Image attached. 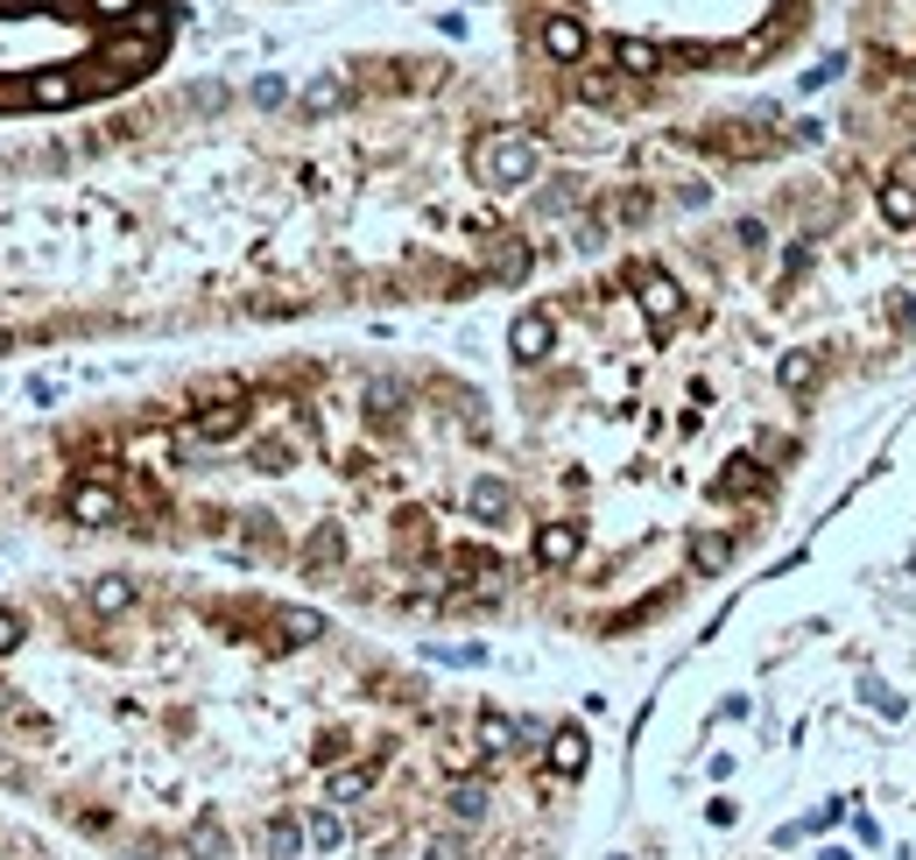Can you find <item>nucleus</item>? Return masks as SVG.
I'll return each instance as SVG.
<instances>
[{
	"mask_svg": "<svg viewBox=\"0 0 916 860\" xmlns=\"http://www.w3.org/2000/svg\"><path fill=\"white\" fill-rule=\"evenodd\" d=\"M903 523L853 586L916 600V508ZM853 635L832 649V685H810V734L783 740L797 783L761 804L747 860H916V614L860 606Z\"/></svg>",
	"mask_w": 916,
	"mask_h": 860,
	"instance_id": "obj_1",
	"label": "nucleus"
},
{
	"mask_svg": "<svg viewBox=\"0 0 916 860\" xmlns=\"http://www.w3.org/2000/svg\"><path fill=\"white\" fill-rule=\"evenodd\" d=\"M71 515H78L85 529H107L113 515H120V494L107 480H85V487H71Z\"/></svg>",
	"mask_w": 916,
	"mask_h": 860,
	"instance_id": "obj_2",
	"label": "nucleus"
},
{
	"mask_svg": "<svg viewBox=\"0 0 916 860\" xmlns=\"http://www.w3.org/2000/svg\"><path fill=\"white\" fill-rule=\"evenodd\" d=\"M544 50L558 57V64H578V57H585V28L572 22V14H550V22H544Z\"/></svg>",
	"mask_w": 916,
	"mask_h": 860,
	"instance_id": "obj_3",
	"label": "nucleus"
},
{
	"mask_svg": "<svg viewBox=\"0 0 916 860\" xmlns=\"http://www.w3.org/2000/svg\"><path fill=\"white\" fill-rule=\"evenodd\" d=\"M28 99H36V107H71V99H78V78H71V71H36V78H28Z\"/></svg>",
	"mask_w": 916,
	"mask_h": 860,
	"instance_id": "obj_4",
	"label": "nucleus"
},
{
	"mask_svg": "<svg viewBox=\"0 0 916 860\" xmlns=\"http://www.w3.org/2000/svg\"><path fill=\"white\" fill-rule=\"evenodd\" d=\"M613 64H621L627 78H649V71L663 64V50H656V42H642V36H621V42H613Z\"/></svg>",
	"mask_w": 916,
	"mask_h": 860,
	"instance_id": "obj_5",
	"label": "nucleus"
},
{
	"mask_svg": "<svg viewBox=\"0 0 916 860\" xmlns=\"http://www.w3.org/2000/svg\"><path fill=\"white\" fill-rule=\"evenodd\" d=\"M93 606H99V614H120V606H134V578H99V586H93Z\"/></svg>",
	"mask_w": 916,
	"mask_h": 860,
	"instance_id": "obj_6",
	"label": "nucleus"
},
{
	"mask_svg": "<svg viewBox=\"0 0 916 860\" xmlns=\"http://www.w3.org/2000/svg\"><path fill=\"white\" fill-rule=\"evenodd\" d=\"M14 642H22V621H14V614H0V656H8Z\"/></svg>",
	"mask_w": 916,
	"mask_h": 860,
	"instance_id": "obj_7",
	"label": "nucleus"
},
{
	"mask_svg": "<svg viewBox=\"0 0 916 860\" xmlns=\"http://www.w3.org/2000/svg\"><path fill=\"white\" fill-rule=\"evenodd\" d=\"M85 8H99V14H127L134 0H85Z\"/></svg>",
	"mask_w": 916,
	"mask_h": 860,
	"instance_id": "obj_8",
	"label": "nucleus"
},
{
	"mask_svg": "<svg viewBox=\"0 0 916 860\" xmlns=\"http://www.w3.org/2000/svg\"><path fill=\"white\" fill-rule=\"evenodd\" d=\"M0 8H22V0H0Z\"/></svg>",
	"mask_w": 916,
	"mask_h": 860,
	"instance_id": "obj_9",
	"label": "nucleus"
},
{
	"mask_svg": "<svg viewBox=\"0 0 916 860\" xmlns=\"http://www.w3.org/2000/svg\"><path fill=\"white\" fill-rule=\"evenodd\" d=\"M0 353H8V332H0Z\"/></svg>",
	"mask_w": 916,
	"mask_h": 860,
	"instance_id": "obj_10",
	"label": "nucleus"
}]
</instances>
